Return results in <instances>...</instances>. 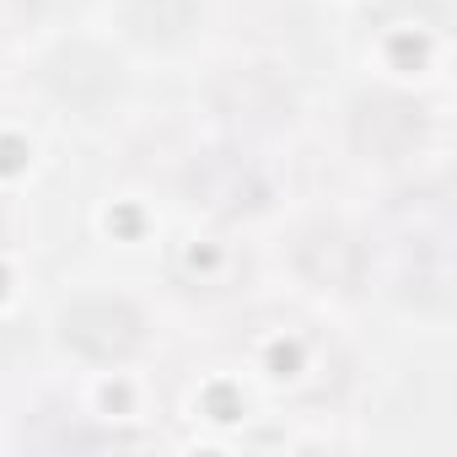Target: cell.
<instances>
[{
  "instance_id": "3",
  "label": "cell",
  "mask_w": 457,
  "mask_h": 457,
  "mask_svg": "<svg viewBox=\"0 0 457 457\" xmlns=\"http://www.w3.org/2000/svg\"><path fill=\"white\" fill-rule=\"evenodd\" d=\"M215 103H220L226 119H237V124H280L291 113V92L270 71H232V76H220Z\"/></svg>"
},
{
  "instance_id": "6",
  "label": "cell",
  "mask_w": 457,
  "mask_h": 457,
  "mask_svg": "<svg viewBox=\"0 0 457 457\" xmlns=\"http://www.w3.org/2000/svg\"><path fill=\"white\" fill-rule=\"evenodd\" d=\"M414 135V119L403 113V108H393V103H366L361 113H355V140H361V151H393V145H403Z\"/></svg>"
},
{
  "instance_id": "4",
  "label": "cell",
  "mask_w": 457,
  "mask_h": 457,
  "mask_svg": "<svg viewBox=\"0 0 457 457\" xmlns=\"http://www.w3.org/2000/svg\"><path fill=\"white\" fill-rule=\"evenodd\" d=\"M199 17V0H124V28L135 44H178Z\"/></svg>"
},
{
  "instance_id": "1",
  "label": "cell",
  "mask_w": 457,
  "mask_h": 457,
  "mask_svg": "<svg viewBox=\"0 0 457 457\" xmlns=\"http://www.w3.org/2000/svg\"><path fill=\"white\" fill-rule=\"evenodd\" d=\"M44 87L65 108H76V113H103L119 97L124 76H119V65L97 44H65V49H54L44 60Z\"/></svg>"
},
{
  "instance_id": "5",
  "label": "cell",
  "mask_w": 457,
  "mask_h": 457,
  "mask_svg": "<svg viewBox=\"0 0 457 457\" xmlns=\"http://www.w3.org/2000/svg\"><path fill=\"white\" fill-rule=\"evenodd\" d=\"M296 259H302V275L312 286H350L361 275V248L345 232H312Z\"/></svg>"
},
{
  "instance_id": "2",
  "label": "cell",
  "mask_w": 457,
  "mask_h": 457,
  "mask_svg": "<svg viewBox=\"0 0 457 457\" xmlns=\"http://www.w3.org/2000/svg\"><path fill=\"white\" fill-rule=\"evenodd\" d=\"M60 339L92 361H124L135 345H140V318L124 307V302H108V296H87V302H71L60 312Z\"/></svg>"
}]
</instances>
